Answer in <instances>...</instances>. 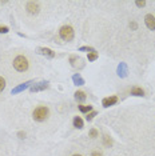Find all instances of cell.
<instances>
[{"label":"cell","mask_w":155,"mask_h":156,"mask_svg":"<svg viewBox=\"0 0 155 156\" xmlns=\"http://www.w3.org/2000/svg\"><path fill=\"white\" fill-rule=\"evenodd\" d=\"M91 156H103V155H102V154H100V152L95 151V152H92V155H91Z\"/></svg>","instance_id":"obj_25"},{"label":"cell","mask_w":155,"mask_h":156,"mask_svg":"<svg viewBox=\"0 0 155 156\" xmlns=\"http://www.w3.org/2000/svg\"><path fill=\"white\" fill-rule=\"evenodd\" d=\"M59 35L64 41H71L74 39V30L70 26H63L59 31Z\"/></svg>","instance_id":"obj_3"},{"label":"cell","mask_w":155,"mask_h":156,"mask_svg":"<svg viewBox=\"0 0 155 156\" xmlns=\"http://www.w3.org/2000/svg\"><path fill=\"white\" fill-rule=\"evenodd\" d=\"M103 143H104L106 147H110V145H112V140L107 136V135H104V136H103Z\"/></svg>","instance_id":"obj_16"},{"label":"cell","mask_w":155,"mask_h":156,"mask_svg":"<svg viewBox=\"0 0 155 156\" xmlns=\"http://www.w3.org/2000/svg\"><path fill=\"white\" fill-rule=\"evenodd\" d=\"M72 80H74V83H75L76 86H83V84H84V79L80 75H74Z\"/></svg>","instance_id":"obj_13"},{"label":"cell","mask_w":155,"mask_h":156,"mask_svg":"<svg viewBox=\"0 0 155 156\" xmlns=\"http://www.w3.org/2000/svg\"><path fill=\"white\" fill-rule=\"evenodd\" d=\"M144 23H146V26H147L149 30H151V31L155 30V17H154V15H151V13L146 15V17H144Z\"/></svg>","instance_id":"obj_5"},{"label":"cell","mask_w":155,"mask_h":156,"mask_svg":"<svg viewBox=\"0 0 155 156\" xmlns=\"http://www.w3.org/2000/svg\"><path fill=\"white\" fill-rule=\"evenodd\" d=\"M39 3L36 2H28L27 3V11L30 15H38L39 13Z\"/></svg>","instance_id":"obj_4"},{"label":"cell","mask_w":155,"mask_h":156,"mask_svg":"<svg viewBox=\"0 0 155 156\" xmlns=\"http://www.w3.org/2000/svg\"><path fill=\"white\" fill-rule=\"evenodd\" d=\"M48 115H50V111H48L47 107H38L32 112V118L36 122H44L48 118Z\"/></svg>","instance_id":"obj_1"},{"label":"cell","mask_w":155,"mask_h":156,"mask_svg":"<svg viewBox=\"0 0 155 156\" xmlns=\"http://www.w3.org/2000/svg\"><path fill=\"white\" fill-rule=\"evenodd\" d=\"M87 58H88V60H90V62H94V60H96V59H98V54H96V51H94V52H90Z\"/></svg>","instance_id":"obj_17"},{"label":"cell","mask_w":155,"mask_h":156,"mask_svg":"<svg viewBox=\"0 0 155 156\" xmlns=\"http://www.w3.org/2000/svg\"><path fill=\"white\" fill-rule=\"evenodd\" d=\"M72 156H82V155H78V154H75V155H72Z\"/></svg>","instance_id":"obj_26"},{"label":"cell","mask_w":155,"mask_h":156,"mask_svg":"<svg viewBox=\"0 0 155 156\" xmlns=\"http://www.w3.org/2000/svg\"><path fill=\"white\" fill-rule=\"evenodd\" d=\"M74 127H76V128L82 129L83 128V120L79 118V116H75L74 118Z\"/></svg>","instance_id":"obj_12"},{"label":"cell","mask_w":155,"mask_h":156,"mask_svg":"<svg viewBox=\"0 0 155 156\" xmlns=\"http://www.w3.org/2000/svg\"><path fill=\"white\" fill-rule=\"evenodd\" d=\"M45 88H48V81H40L38 84H34L31 87V92H39V91H43Z\"/></svg>","instance_id":"obj_6"},{"label":"cell","mask_w":155,"mask_h":156,"mask_svg":"<svg viewBox=\"0 0 155 156\" xmlns=\"http://www.w3.org/2000/svg\"><path fill=\"white\" fill-rule=\"evenodd\" d=\"M118 75L122 76V77H126L127 76V66L124 63H121L118 67Z\"/></svg>","instance_id":"obj_10"},{"label":"cell","mask_w":155,"mask_h":156,"mask_svg":"<svg viewBox=\"0 0 155 156\" xmlns=\"http://www.w3.org/2000/svg\"><path fill=\"white\" fill-rule=\"evenodd\" d=\"M30 84H31V81H26V83H23V84H20V86H17L16 88H13V90H12V95L19 94V92L24 91V90H26V88L30 87Z\"/></svg>","instance_id":"obj_9"},{"label":"cell","mask_w":155,"mask_h":156,"mask_svg":"<svg viewBox=\"0 0 155 156\" xmlns=\"http://www.w3.org/2000/svg\"><path fill=\"white\" fill-rule=\"evenodd\" d=\"M130 27H131V28H132V30H136V28H138V24H136L135 22H132L131 24H130Z\"/></svg>","instance_id":"obj_24"},{"label":"cell","mask_w":155,"mask_h":156,"mask_svg":"<svg viewBox=\"0 0 155 156\" xmlns=\"http://www.w3.org/2000/svg\"><path fill=\"white\" fill-rule=\"evenodd\" d=\"M98 115V112L96 111H92V112H90L88 113V115H87V120H88V122H91V120H92L94 118H95V116H96Z\"/></svg>","instance_id":"obj_19"},{"label":"cell","mask_w":155,"mask_h":156,"mask_svg":"<svg viewBox=\"0 0 155 156\" xmlns=\"http://www.w3.org/2000/svg\"><path fill=\"white\" fill-rule=\"evenodd\" d=\"M135 4H136V7H139V8H142V7L146 5V2H136Z\"/></svg>","instance_id":"obj_22"},{"label":"cell","mask_w":155,"mask_h":156,"mask_svg":"<svg viewBox=\"0 0 155 156\" xmlns=\"http://www.w3.org/2000/svg\"><path fill=\"white\" fill-rule=\"evenodd\" d=\"M13 67H15L16 71L19 72H24V71L28 69V60L24 58V56H17L13 60Z\"/></svg>","instance_id":"obj_2"},{"label":"cell","mask_w":155,"mask_h":156,"mask_svg":"<svg viewBox=\"0 0 155 156\" xmlns=\"http://www.w3.org/2000/svg\"><path fill=\"white\" fill-rule=\"evenodd\" d=\"M96 136H98V131L95 128H92L90 131V137H96Z\"/></svg>","instance_id":"obj_21"},{"label":"cell","mask_w":155,"mask_h":156,"mask_svg":"<svg viewBox=\"0 0 155 156\" xmlns=\"http://www.w3.org/2000/svg\"><path fill=\"white\" fill-rule=\"evenodd\" d=\"M80 51H91V52H94L95 49L91 48V47H82V48H80Z\"/></svg>","instance_id":"obj_23"},{"label":"cell","mask_w":155,"mask_h":156,"mask_svg":"<svg viewBox=\"0 0 155 156\" xmlns=\"http://www.w3.org/2000/svg\"><path fill=\"white\" fill-rule=\"evenodd\" d=\"M116 101H118V98L116 96H110V98H104L103 100H102V104H103V107L108 108V107H111V105H114Z\"/></svg>","instance_id":"obj_7"},{"label":"cell","mask_w":155,"mask_h":156,"mask_svg":"<svg viewBox=\"0 0 155 156\" xmlns=\"http://www.w3.org/2000/svg\"><path fill=\"white\" fill-rule=\"evenodd\" d=\"M75 99L78 101H84L86 100V94H84L83 91H78V92H75Z\"/></svg>","instance_id":"obj_14"},{"label":"cell","mask_w":155,"mask_h":156,"mask_svg":"<svg viewBox=\"0 0 155 156\" xmlns=\"http://www.w3.org/2000/svg\"><path fill=\"white\" fill-rule=\"evenodd\" d=\"M8 27H5V26H0V34H7L8 32Z\"/></svg>","instance_id":"obj_20"},{"label":"cell","mask_w":155,"mask_h":156,"mask_svg":"<svg viewBox=\"0 0 155 156\" xmlns=\"http://www.w3.org/2000/svg\"><path fill=\"white\" fill-rule=\"evenodd\" d=\"M79 109H80V112L86 113V112H90L91 109H92V105H79Z\"/></svg>","instance_id":"obj_15"},{"label":"cell","mask_w":155,"mask_h":156,"mask_svg":"<svg viewBox=\"0 0 155 156\" xmlns=\"http://www.w3.org/2000/svg\"><path fill=\"white\" fill-rule=\"evenodd\" d=\"M38 51H39V54L47 56V58H50V59L55 58V52L52 51V49H50V48H43V47H41V48H39Z\"/></svg>","instance_id":"obj_8"},{"label":"cell","mask_w":155,"mask_h":156,"mask_svg":"<svg viewBox=\"0 0 155 156\" xmlns=\"http://www.w3.org/2000/svg\"><path fill=\"white\" fill-rule=\"evenodd\" d=\"M130 92H131V95H134V96H144V91L139 87H132Z\"/></svg>","instance_id":"obj_11"},{"label":"cell","mask_w":155,"mask_h":156,"mask_svg":"<svg viewBox=\"0 0 155 156\" xmlns=\"http://www.w3.org/2000/svg\"><path fill=\"white\" fill-rule=\"evenodd\" d=\"M4 88H5V80L3 76H0V92L4 91Z\"/></svg>","instance_id":"obj_18"}]
</instances>
